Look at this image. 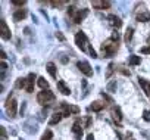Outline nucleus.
<instances>
[{
	"mask_svg": "<svg viewBox=\"0 0 150 140\" xmlns=\"http://www.w3.org/2000/svg\"><path fill=\"white\" fill-rule=\"evenodd\" d=\"M118 50V41L113 40V38H109L106 40L103 44H102V52H103V56L105 58H110L113 56V53Z\"/></svg>",
	"mask_w": 150,
	"mask_h": 140,
	"instance_id": "1",
	"label": "nucleus"
},
{
	"mask_svg": "<svg viewBox=\"0 0 150 140\" xmlns=\"http://www.w3.org/2000/svg\"><path fill=\"white\" fill-rule=\"evenodd\" d=\"M37 100L40 105H50L54 100V95L50 90H43L37 95Z\"/></svg>",
	"mask_w": 150,
	"mask_h": 140,
	"instance_id": "2",
	"label": "nucleus"
},
{
	"mask_svg": "<svg viewBox=\"0 0 150 140\" xmlns=\"http://www.w3.org/2000/svg\"><path fill=\"white\" fill-rule=\"evenodd\" d=\"M75 44H77L83 52H86L87 49H88V40H87V36L83 33V31H80V33H77L75 34Z\"/></svg>",
	"mask_w": 150,
	"mask_h": 140,
	"instance_id": "3",
	"label": "nucleus"
},
{
	"mask_svg": "<svg viewBox=\"0 0 150 140\" xmlns=\"http://www.w3.org/2000/svg\"><path fill=\"white\" fill-rule=\"evenodd\" d=\"M77 66H78V69L84 74V75H87V77H91L93 75V68L90 66V63L88 62H86V60H80L78 63H77Z\"/></svg>",
	"mask_w": 150,
	"mask_h": 140,
	"instance_id": "4",
	"label": "nucleus"
},
{
	"mask_svg": "<svg viewBox=\"0 0 150 140\" xmlns=\"http://www.w3.org/2000/svg\"><path fill=\"white\" fill-rule=\"evenodd\" d=\"M16 108H18L16 99L9 97V99H8V103H6V111H8L9 117H15V115H16Z\"/></svg>",
	"mask_w": 150,
	"mask_h": 140,
	"instance_id": "5",
	"label": "nucleus"
},
{
	"mask_svg": "<svg viewBox=\"0 0 150 140\" xmlns=\"http://www.w3.org/2000/svg\"><path fill=\"white\" fill-rule=\"evenodd\" d=\"M62 106H63V109H65L63 117H69L71 114H78V112H80V108H78V106H71V105H66L65 102H62Z\"/></svg>",
	"mask_w": 150,
	"mask_h": 140,
	"instance_id": "6",
	"label": "nucleus"
},
{
	"mask_svg": "<svg viewBox=\"0 0 150 140\" xmlns=\"http://www.w3.org/2000/svg\"><path fill=\"white\" fill-rule=\"evenodd\" d=\"M88 15V9H83V11H78L77 14H75V16H74V22L75 24H81L83 21H84V18Z\"/></svg>",
	"mask_w": 150,
	"mask_h": 140,
	"instance_id": "7",
	"label": "nucleus"
},
{
	"mask_svg": "<svg viewBox=\"0 0 150 140\" xmlns=\"http://www.w3.org/2000/svg\"><path fill=\"white\" fill-rule=\"evenodd\" d=\"M0 27H2V38L3 40H9L12 37V34H11V30L8 28L6 22L5 21H0Z\"/></svg>",
	"mask_w": 150,
	"mask_h": 140,
	"instance_id": "8",
	"label": "nucleus"
},
{
	"mask_svg": "<svg viewBox=\"0 0 150 140\" xmlns=\"http://www.w3.org/2000/svg\"><path fill=\"white\" fill-rule=\"evenodd\" d=\"M93 8L94 9H109L110 8V2H105V0H94V2H93Z\"/></svg>",
	"mask_w": 150,
	"mask_h": 140,
	"instance_id": "9",
	"label": "nucleus"
},
{
	"mask_svg": "<svg viewBox=\"0 0 150 140\" xmlns=\"http://www.w3.org/2000/svg\"><path fill=\"white\" fill-rule=\"evenodd\" d=\"M109 22H110V25L112 27H115V28H119L121 25H122V21H121V18L119 16H116V15H109Z\"/></svg>",
	"mask_w": 150,
	"mask_h": 140,
	"instance_id": "10",
	"label": "nucleus"
},
{
	"mask_svg": "<svg viewBox=\"0 0 150 140\" xmlns=\"http://www.w3.org/2000/svg\"><path fill=\"white\" fill-rule=\"evenodd\" d=\"M34 78H35V75H34V74H30V75H28V78H27L25 90H27L28 93H31V92L34 90Z\"/></svg>",
	"mask_w": 150,
	"mask_h": 140,
	"instance_id": "11",
	"label": "nucleus"
},
{
	"mask_svg": "<svg viewBox=\"0 0 150 140\" xmlns=\"http://www.w3.org/2000/svg\"><path fill=\"white\" fill-rule=\"evenodd\" d=\"M138 83H140V86L143 87L144 93H146L147 96H150V83H149L147 80H144V78H138Z\"/></svg>",
	"mask_w": 150,
	"mask_h": 140,
	"instance_id": "12",
	"label": "nucleus"
},
{
	"mask_svg": "<svg viewBox=\"0 0 150 140\" xmlns=\"http://www.w3.org/2000/svg\"><path fill=\"white\" fill-rule=\"evenodd\" d=\"M62 117H63V114H62V112H54V114L52 115V118H50V121H49V124H50V125H54V124H57V122H60V119H62Z\"/></svg>",
	"mask_w": 150,
	"mask_h": 140,
	"instance_id": "13",
	"label": "nucleus"
},
{
	"mask_svg": "<svg viewBox=\"0 0 150 140\" xmlns=\"http://www.w3.org/2000/svg\"><path fill=\"white\" fill-rule=\"evenodd\" d=\"M25 16H27V11H25V9H18V11L13 14V19H15V21H22Z\"/></svg>",
	"mask_w": 150,
	"mask_h": 140,
	"instance_id": "14",
	"label": "nucleus"
},
{
	"mask_svg": "<svg viewBox=\"0 0 150 140\" xmlns=\"http://www.w3.org/2000/svg\"><path fill=\"white\" fill-rule=\"evenodd\" d=\"M137 21L138 22H149L150 21V12H141L137 15Z\"/></svg>",
	"mask_w": 150,
	"mask_h": 140,
	"instance_id": "15",
	"label": "nucleus"
},
{
	"mask_svg": "<svg viewBox=\"0 0 150 140\" xmlns=\"http://www.w3.org/2000/svg\"><path fill=\"white\" fill-rule=\"evenodd\" d=\"M57 89L60 90V93H62V95H66V96H68V95L71 93L69 87H66V84H65L63 81H57Z\"/></svg>",
	"mask_w": 150,
	"mask_h": 140,
	"instance_id": "16",
	"label": "nucleus"
},
{
	"mask_svg": "<svg viewBox=\"0 0 150 140\" xmlns=\"http://www.w3.org/2000/svg\"><path fill=\"white\" fill-rule=\"evenodd\" d=\"M72 131L77 134L78 137H81L83 136V127H81V124H80V121H77L74 125H72Z\"/></svg>",
	"mask_w": 150,
	"mask_h": 140,
	"instance_id": "17",
	"label": "nucleus"
},
{
	"mask_svg": "<svg viewBox=\"0 0 150 140\" xmlns=\"http://www.w3.org/2000/svg\"><path fill=\"white\" fill-rule=\"evenodd\" d=\"M37 84H38V87H40L41 90H49V83L46 81V78H43V77H38V80H37Z\"/></svg>",
	"mask_w": 150,
	"mask_h": 140,
	"instance_id": "18",
	"label": "nucleus"
},
{
	"mask_svg": "<svg viewBox=\"0 0 150 140\" xmlns=\"http://www.w3.org/2000/svg\"><path fill=\"white\" fill-rule=\"evenodd\" d=\"M47 71H49V74L54 78L56 77V65L53 63V62H49L47 63Z\"/></svg>",
	"mask_w": 150,
	"mask_h": 140,
	"instance_id": "19",
	"label": "nucleus"
},
{
	"mask_svg": "<svg viewBox=\"0 0 150 140\" xmlns=\"http://www.w3.org/2000/svg\"><path fill=\"white\" fill-rule=\"evenodd\" d=\"M103 108H105V103H100V102H93V105H91V109L94 112H100Z\"/></svg>",
	"mask_w": 150,
	"mask_h": 140,
	"instance_id": "20",
	"label": "nucleus"
},
{
	"mask_svg": "<svg viewBox=\"0 0 150 140\" xmlns=\"http://www.w3.org/2000/svg\"><path fill=\"white\" fill-rule=\"evenodd\" d=\"M112 114H113V118H115L118 122L122 119V115H121V109H119V108H113V109H112Z\"/></svg>",
	"mask_w": 150,
	"mask_h": 140,
	"instance_id": "21",
	"label": "nucleus"
},
{
	"mask_svg": "<svg viewBox=\"0 0 150 140\" xmlns=\"http://www.w3.org/2000/svg\"><path fill=\"white\" fill-rule=\"evenodd\" d=\"M140 62H141L140 56H135V55L129 56V65H140Z\"/></svg>",
	"mask_w": 150,
	"mask_h": 140,
	"instance_id": "22",
	"label": "nucleus"
},
{
	"mask_svg": "<svg viewBox=\"0 0 150 140\" xmlns=\"http://www.w3.org/2000/svg\"><path fill=\"white\" fill-rule=\"evenodd\" d=\"M52 137H53V133H52L50 130H46V131L43 133V136H41L40 140H52Z\"/></svg>",
	"mask_w": 150,
	"mask_h": 140,
	"instance_id": "23",
	"label": "nucleus"
},
{
	"mask_svg": "<svg viewBox=\"0 0 150 140\" xmlns=\"http://www.w3.org/2000/svg\"><path fill=\"white\" fill-rule=\"evenodd\" d=\"M132 33H134V30L129 27V28L127 30V33H125V41H129V40L132 38Z\"/></svg>",
	"mask_w": 150,
	"mask_h": 140,
	"instance_id": "24",
	"label": "nucleus"
},
{
	"mask_svg": "<svg viewBox=\"0 0 150 140\" xmlns=\"http://www.w3.org/2000/svg\"><path fill=\"white\" fill-rule=\"evenodd\" d=\"M25 84H27V78H19V80L16 81V87H22V89H25Z\"/></svg>",
	"mask_w": 150,
	"mask_h": 140,
	"instance_id": "25",
	"label": "nucleus"
},
{
	"mask_svg": "<svg viewBox=\"0 0 150 140\" xmlns=\"http://www.w3.org/2000/svg\"><path fill=\"white\" fill-rule=\"evenodd\" d=\"M65 2H62V0H57V2H56V0H52V2H50V5L52 6H54V8H57V6H62Z\"/></svg>",
	"mask_w": 150,
	"mask_h": 140,
	"instance_id": "26",
	"label": "nucleus"
},
{
	"mask_svg": "<svg viewBox=\"0 0 150 140\" xmlns=\"http://www.w3.org/2000/svg\"><path fill=\"white\" fill-rule=\"evenodd\" d=\"M143 55H150V46H144V47H141V50H140Z\"/></svg>",
	"mask_w": 150,
	"mask_h": 140,
	"instance_id": "27",
	"label": "nucleus"
},
{
	"mask_svg": "<svg viewBox=\"0 0 150 140\" xmlns=\"http://www.w3.org/2000/svg\"><path fill=\"white\" fill-rule=\"evenodd\" d=\"M12 5H15V6H22V5H25V0H12Z\"/></svg>",
	"mask_w": 150,
	"mask_h": 140,
	"instance_id": "28",
	"label": "nucleus"
},
{
	"mask_svg": "<svg viewBox=\"0 0 150 140\" xmlns=\"http://www.w3.org/2000/svg\"><path fill=\"white\" fill-rule=\"evenodd\" d=\"M112 72H113V63H110V65L108 66V74H106V77L109 78V77L112 75Z\"/></svg>",
	"mask_w": 150,
	"mask_h": 140,
	"instance_id": "29",
	"label": "nucleus"
},
{
	"mask_svg": "<svg viewBox=\"0 0 150 140\" xmlns=\"http://www.w3.org/2000/svg\"><path fill=\"white\" fill-rule=\"evenodd\" d=\"M143 118H144L146 121H150V111H144V112H143Z\"/></svg>",
	"mask_w": 150,
	"mask_h": 140,
	"instance_id": "30",
	"label": "nucleus"
},
{
	"mask_svg": "<svg viewBox=\"0 0 150 140\" xmlns=\"http://www.w3.org/2000/svg\"><path fill=\"white\" fill-rule=\"evenodd\" d=\"M68 14H69V15L74 18V16H75V14H77V12H75V8H74V6H71V8L68 9Z\"/></svg>",
	"mask_w": 150,
	"mask_h": 140,
	"instance_id": "31",
	"label": "nucleus"
},
{
	"mask_svg": "<svg viewBox=\"0 0 150 140\" xmlns=\"http://www.w3.org/2000/svg\"><path fill=\"white\" fill-rule=\"evenodd\" d=\"M88 52H90V55H91V58H97V53H96V50L93 49V47H88Z\"/></svg>",
	"mask_w": 150,
	"mask_h": 140,
	"instance_id": "32",
	"label": "nucleus"
},
{
	"mask_svg": "<svg viewBox=\"0 0 150 140\" xmlns=\"http://www.w3.org/2000/svg\"><path fill=\"white\" fill-rule=\"evenodd\" d=\"M56 37H57L60 41H63V40H65V37H63V34H62V33H56Z\"/></svg>",
	"mask_w": 150,
	"mask_h": 140,
	"instance_id": "33",
	"label": "nucleus"
},
{
	"mask_svg": "<svg viewBox=\"0 0 150 140\" xmlns=\"http://www.w3.org/2000/svg\"><path fill=\"white\" fill-rule=\"evenodd\" d=\"M8 69V65H6V62H2V72H5Z\"/></svg>",
	"mask_w": 150,
	"mask_h": 140,
	"instance_id": "34",
	"label": "nucleus"
},
{
	"mask_svg": "<svg viewBox=\"0 0 150 140\" xmlns=\"http://www.w3.org/2000/svg\"><path fill=\"white\" fill-rule=\"evenodd\" d=\"M2 139H6V130H5V127H2Z\"/></svg>",
	"mask_w": 150,
	"mask_h": 140,
	"instance_id": "35",
	"label": "nucleus"
},
{
	"mask_svg": "<svg viewBox=\"0 0 150 140\" xmlns=\"http://www.w3.org/2000/svg\"><path fill=\"white\" fill-rule=\"evenodd\" d=\"M102 96H103V97H105V99H106L108 102H112V99H110V97H109L108 95H105V93H102Z\"/></svg>",
	"mask_w": 150,
	"mask_h": 140,
	"instance_id": "36",
	"label": "nucleus"
},
{
	"mask_svg": "<svg viewBox=\"0 0 150 140\" xmlns=\"http://www.w3.org/2000/svg\"><path fill=\"white\" fill-rule=\"evenodd\" d=\"M0 56H2V59H6V53L2 50V52H0Z\"/></svg>",
	"mask_w": 150,
	"mask_h": 140,
	"instance_id": "37",
	"label": "nucleus"
},
{
	"mask_svg": "<svg viewBox=\"0 0 150 140\" xmlns=\"http://www.w3.org/2000/svg\"><path fill=\"white\" fill-rule=\"evenodd\" d=\"M87 140H94V136H93V134H88V136H87Z\"/></svg>",
	"mask_w": 150,
	"mask_h": 140,
	"instance_id": "38",
	"label": "nucleus"
},
{
	"mask_svg": "<svg viewBox=\"0 0 150 140\" xmlns=\"http://www.w3.org/2000/svg\"><path fill=\"white\" fill-rule=\"evenodd\" d=\"M108 89H109V90H113V89H115V84H110V86H109Z\"/></svg>",
	"mask_w": 150,
	"mask_h": 140,
	"instance_id": "39",
	"label": "nucleus"
},
{
	"mask_svg": "<svg viewBox=\"0 0 150 140\" xmlns=\"http://www.w3.org/2000/svg\"><path fill=\"white\" fill-rule=\"evenodd\" d=\"M2 140H5V139H2Z\"/></svg>",
	"mask_w": 150,
	"mask_h": 140,
	"instance_id": "40",
	"label": "nucleus"
}]
</instances>
